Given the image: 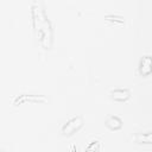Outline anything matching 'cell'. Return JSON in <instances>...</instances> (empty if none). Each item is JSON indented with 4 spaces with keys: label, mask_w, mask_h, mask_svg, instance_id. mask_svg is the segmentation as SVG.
Masks as SVG:
<instances>
[{
    "label": "cell",
    "mask_w": 152,
    "mask_h": 152,
    "mask_svg": "<svg viewBox=\"0 0 152 152\" xmlns=\"http://www.w3.org/2000/svg\"><path fill=\"white\" fill-rule=\"evenodd\" d=\"M106 125L107 127H109L110 129H119L121 126H122V121L118 118V116H109L107 120H106Z\"/></svg>",
    "instance_id": "277c9868"
},
{
    "label": "cell",
    "mask_w": 152,
    "mask_h": 152,
    "mask_svg": "<svg viewBox=\"0 0 152 152\" xmlns=\"http://www.w3.org/2000/svg\"><path fill=\"white\" fill-rule=\"evenodd\" d=\"M139 69H140V72L142 75H145V76L150 75V72H151V58H150V56H145L142 58Z\"/></svg>",
    "instance_id": "3957f363"
},
{
    "label": "cell",
    "mask_w": 152,
    "mask_h": 152,
    "mask_svg": "<svg viewBox=\"0 0 152 152\" xmlns=\"http://www.w3.org/2000/svg\"><path fill=\"white\" fill-rule=\"evenodd\" d=\"M129 90L128 89H115L112 90V97L118 101H125L129 97Z\"/></svg>",
    "instance_id": "7a4b0ae2"
},
{
    "label": "cell",
    "mask_w": 152,
    "mask_h": 152,
    "mask_svg": "<svg viewBox=\"0 0 152 152\" xmlns=\"http://www.w3.org/2000/svg\"><path fill=\"white\" fill-rule=\"evenodd\" d=\"M82 125H83V119H82L81 116L71 118V119L62 127V133H63V134H66V135H70V134L75 133Z\"/></svg>",
    "instance_id": "6da1fadb"
}]
</instances>
